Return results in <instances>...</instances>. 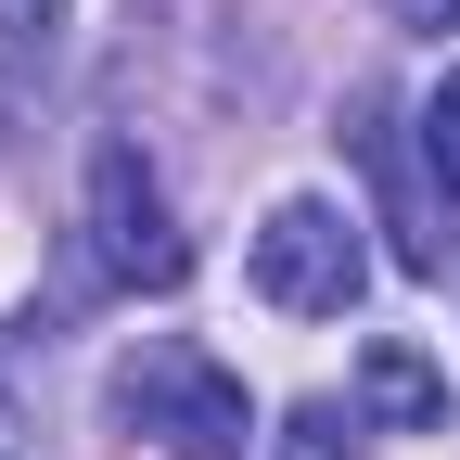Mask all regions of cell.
<instances>
[{
	"label": "cell",
	"mask_w": 460,
	"mask_h": 460,
	"mask_svg": "<svg viewBox=\"0 0 460 460\" xmlns=\"http://www.w3.org/2000/svg\"><path fill=\"white\" fill-rule=\"evenodd\" d=\"M115 422L154 435L166 460H243L256 447L243 384H230L205 345H128V358H115Z\"/></svg>",
	"instance_id": "obj_1"
},
{
	"label": "cell",
	"mask_w": 460,
	"mask_h": 460,
	"mask_svg": "<svg viewBox=\"0 0 460 460\" xmlns=\"http://www.w3.org/2000/svg\"><path fill=\"white\" fill-rule=\"evenodd\" d=\"M358 281H371V256H358V217H345V205L295 192V205L256 217V295H269L281 320H345Z\"/></svg>",
	"instance_id": "obj_2"
},
{
	"label": "cell",
	"mask_w": 460,
	"mask_h": 460,
	"mask_svg": "<svg viewBox=\"0 0 460 460\" xmlns=\"http://www.w3.org/2000/svg\"><path fill=\"white\" fill-rule=\"evenodd\" d=\"M90 256H102V281H141V295H166L192 269V243L166 230V192H154V166L128 141L90 154Z\"/></svg>",
	"instance_id": "obj_3"
},
{
	"label": "cell",
	"mask_w": 460,
	"mask_h": 460,
	"mask_svg": "<svg viewBox=\"0 0 460 460\" xmlns=\"http://www.w3.org/2000/svg\"><path fill=\"white\" fill-rule=\"evenodd\" d=\"M358 410L410 422V435H447V384L410 358V345H371V358H358Z\"/></svg>",
	"instance_id": "obj_4"
},
{
	"label": "cell",
	"mask_w": 460,
	"mask_h": 460,
	"mask_svg": "<svg viewBox=\"0 0 460 460\" xmlns=\"http://www.w3.org/2000/svg\"><path fill=\"white\" fill-rule=\"evenodd\" d=\"M269 460H358V410H332V396H307L295 422H281Z\"/></svg>",
	"instance_id": "obj_5"
},
{
	"label": "cell",
	"mask_w": 460,
	"mask_h": 460,
	"mask_svg": "<svg viewBox=\"0 0 460 460\" xmlns=\"http://www.w3.org/2000/svg\"><path fill=\"white\" fill-rule=\"evenodd\" d=\"M422 166L460 192V77H435V102H422Z\"/></svg>",
	"instance_id": "obj_6"
},
{
	"label": "cell",
	"mask_w": 460,
	"mask_h": 460,
	"mask_svg": "<svg viewBox=\"0 0 460 460\" xmlns=\"http://www.w3.org/2000/svg\"><path fill=\"white\" fill-rule=\"evenodd\" d=\"M384 13L410 26V39H447V26H460V0H384Z\"/></svg>",
	"instance_id": "obj_7"
},
{
	"label": "cell",
	"mask_w": 460,
	"mask_h": 460,
	"mask_svg": "<svg viewBox=\"0 0 460 460\" xmlns=\"http://www.w3.org/2000/svg\"><path fill=\"white\" fill-rule=\"evenodd\" d=\"M0 26H13V39H51V26H65V0H0Z\"/></svg>",
	"instance_id": "obj_8"
},
{
	"label": "cell",
	"mask_w": 460,
	"mask_h": 460,
	"mask_svg": "<svg viewBox=\"0 0 460 460\" xmlns=\"http://www.w3.org/2000/svg\"><path fill=\"white\" fill-rule=\"evenodd\" d=\"M0 460H13V410H0Z\"/></svg>",
	"instance_id": "obj_9"
}]
</instances>
